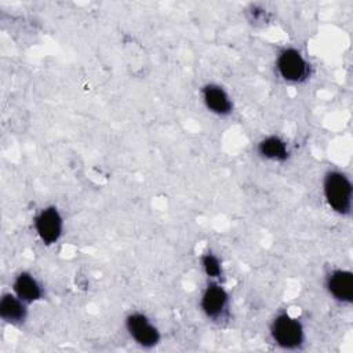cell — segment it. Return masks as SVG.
<instances>
[{"mask_svg": "<svg viewBox=\"0 0 353 353\" xmlns=\"http://www.w3.org/2000/svg\"><path fill=\"white\" fill-rule=\"evenodd\" d=\"M201 268L205 276L214 281H218V279L222 276L221 259L212 252H205L201 255Z\"/></svg>", "mask_w": 353, "mask_h": 353, "instance_id": "7c38bea8", "label": "cell"}, {"mask_svg": "<svg viewBox=\"0 0 353 353\" xmlns=\"http://www.w3.org/2000/svg\"><path fill=\"white\" fill-rule=\"evenodd\" d=\"M272 341L281 349L296 350L305 342V328L301 320L287 312L279 313L270 324Z\"/></svg>", "mask_w": 353, "mask_h": 353, "instance_id": "7a4b0ae2", "label": "cell"}, {"mask_svg": "<svg viewBox=\"0 0 353 353\" xmlns=\"http://www.w3.org/2000/svg\"><path fill=\"white\" fill-rule=\"evenodd\" d=\"M256 150L262 159L277 161V163L285 161L290 156V149L287 142L277 135H269L261 139Z\"/></svg>", "mask_w": 353, "mask_h": 353, "instance_id": "8fae6325", "label": "cell"}, {"mask_svg": "<svg viewBox=\"0 0 353 353\" xmlns=\"http://www.w3.org/2000/svg\"><path fill=\"white\" fill-rule=\"evenodd\" d=\"M125 330L131 339L143 349H152L160 343L161 335L159 328L141 312L130 313L125 317Z\"/></svg>", "mask_w": 353, "mask_h": 353, "instance_id": "277c9868", "label": "cell"}, {"mask_svg": "<svg viewBox=\"0 0 353 353\" xmlns=\"http://www.w3.org/2000/svg\"><path fill=\"white\" fill-rule=\"evenodd\" d=\"M12 292L28 305L37 302L43 298L44 290L39 280L29 272H19L12 281Z\"/></svg>", "mask_w": 353, "mask_h": 353, "instance_id": "9c48e42d", "label": "cell"}, {"mask_svg": "<svg viewBox=\"0 0 353 353\" xmlns=\"http://www.w3.org/2000/svg\"><path fill=\"white\" fill-rule=\"evenodd\" d=\"M0 317L10 325H21L28 319V303L14 292L3 294L0 299Z\"/></svg>", "mask_w": 353, "mask_h": 353, "instance_id": "30bf717a", "label": "cell"}, {"mask_svg": "<svg viewBox=\"0 0 353 353\" xmlns=\"http://www.w3.org/2000/svg\"><path fill=\"white\" fill-rule=\"evenodd\" d=\"M34 230L39 239L46 244H55L63 233V218L55 205L41 208L33 219Z\"/></svg>", "mask_w": 353, "mask_h": 353, "instance_id": "5b68a950", "label": "cell"}, {"mask_svg": "<svg viewBox=\"0 0 353 353\" xmlns=\"http://www.w3.org/2000/svg\"><path fill=\"white\" fill-rule=\"evenodd\" d=\"M229 306V294L228 291L218 283L211 281L205 290L203 291L200 299V307L203 313L211 320H221Z\"/></svg>", "mask_w": 353, "mask_h": 353, "instance_id": "8992f818", "label": "cell"}, {"mask_svg": "<svg viewBox=\"0 0 353 353\" xmlns=\"http://www.w3.org/2000/svg\"><path fill=\"white\" fill-rule=\"evenodd\" d=\"M279 76L288 83H302L309 77L310 65L302 52L294 47L283 48L276 59Z\"/></svg>", "mask_w": 353, "mask_h": 353, "instance_id": "3957f363", "label": "cell"}, {"mask_svg": "<svg viewBox=\"0 0 353 353\" xmlns=\"http://www.w3.org/2000/svg\"><path fill=\"white\" fill-rule=\"evenodd\" d=\"M323 193L328 207L339 214L349 215L352 212L353 188L349 176L338 170H331L324 175Z\"/></svg>", "mask_w": 353, "mask_h": 353, "instance_id": "6da1fadb", "label": "cell"}, {"mask_svg": "<svg viewBox=\"0 0 353 353\" xmlns=\"http://www.w3.org/2000/svg\"><path fill=\"white\" fill-rule=\"evenodd\" d=\"M325 290L339 303L353 302V273L346 269H334L325 277Z\"/></svg>", "mask_w": 353, "mask_h": 353, "instance_id": "52a82bcc", "label": "cell"}, {"mask_svg": "<svg viewBox=\"0 0 353 353\" xmlns=\"http://www.w3.org/2000/svg\"><path fill=\"white\" fill-rule=\"evenodd\" d=\"M201 98L204 106L216 116H228L233 110V102L230 95L219 84H205L201 88Z\"/></svg>", "mask_w": 353, "mask_h": 353, "instance_id": "ba28073f", "label": "cell"}]
</instances>
